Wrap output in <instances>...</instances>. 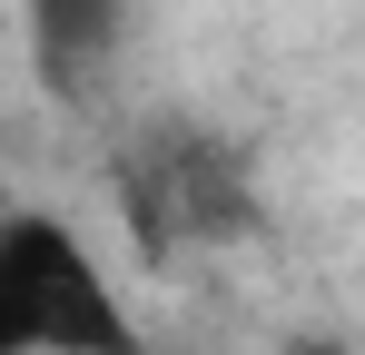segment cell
I'll use <instances>...</instances> for the list:
<instances>
[{"label":"cell","mask_w":365,"mask_h":355,"mask_svg":"<svg viewBox=\"0 0 365 355\" xmlns=\"http://www.w3.org/2000/svg\"><path fill=\"white\" fill-rule=\"evenodd\" d=\"M30 30V69L50 99H89L128 50V0H20Z\"/></svg>","instance_id":"cell-3"},{"label":"cell","mask_w":365,"mask_h":355,"mask_svg":"<svg viewBox=\"0 0 365 355\" xmlns=\"http://www.w3.org/2000/svg\"><path fill=\"white\" fill-rule=\"evenodd\" d=\"M0 355H148L109 267L50 207H0Z\"/></svg>","instance_id":"cell-2"},{"label":"cell","mask_w":365,"mask_h":355,"mask_svg":"<svg viewBox=\"0 0 365 355\" xmlns=\"http://www.w3.org/2000/svg\"><path fill=\"white\" fill-rule=\"evenodd\" d=\"M119 217L148 267H197L217 247H247L257 237L247 148H227L217 128H187V118H148L119 148Z\"/></svg>","instance_id":"cell-1"},{"label":"cell","mask_w":365,"mask_h":355,"mask_svg":"<svg viewBox=\"0 0 365 355\" xmlns=\"http://www.w3.org/2000/svg\"><path fill=\"white\" fill-rule=\"evenodd\" d=\"M287 355H346V346H336V336H297Z\"/></svg>","instance_id":"cell-4"}]
</instances>
